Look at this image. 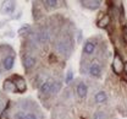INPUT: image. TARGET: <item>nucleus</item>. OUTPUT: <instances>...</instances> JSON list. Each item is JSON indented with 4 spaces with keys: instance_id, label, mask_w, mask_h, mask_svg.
<instances>
[{
    "instance_id": "nucleus-8",
    "label": "nucleus",
    "mask_w": 127,
    "mask_h": 119,
    "mask_svg": "<svg viewBox=\"0 0 127 119\" xmlns=\"http://www.w3.org/2000/svg\"><path fill=\"white\" fill-rule=\"evenodd\" d=\"M88 85L84 81H79L76 85V95L79 100H86L88 96Z\"/></svg>"
},
{
    "instance_id": "nucleus-20",
    "label": "nucleus",
    "mask_w": 127,
    "mask_h": 119,
    "mask_svg": "<svg viewBox=\"0 0 127 119\" xmlns=\"http://www.w3.org/2000/svg\"><path fill=\"white\" fill-rule=\"evenodd\" d=\"M25 119H42V117H40L38 113H34V112H27V113H26V118Z\"/></svg>"
},
{
    "instance_id": "nucleus-18",
    "label": "nucleus",
    "mask_w": 127,
    "mask_h": 119,
    "mask_svg": "<svg viewBox=\"0 0 127 119\" xmlns=\"http://www.w3.org/2000/svg\"><path fill=\"white\" fill-rule=\"evenodd\" d=\"M7 101H9V100H7L6 97L4 98V97H2V96L0 95V116H1V114L4 113V109H5V106H6Z\"/></svg>"
},
{
    "instance_id": "nucleus-1",
    "label": "nucleus",
    "mask_w": 127,
    "mask_h": 119,
    "mask_svg": "<svg viewBox=\"0 0 127 119\" xmlns=\"http://www.w3.org/2000/svg\"><path fill=\"white\" fill-rule=\"evenodd\" d=\"M75 39L70 33L61 34L55 41V52L64 59H68L75 49Z\"/></svg>"
},
{
    "instance_id": "nucleus-13",
    "label": "nucleus",
    "mask_w": 127,
    "mask_h": 119,
    "mask_svg": "<svg viewBox=\"0 0 127 119\" xmlns=\"http://www.w3.org/2000/svg\"><path fill=\"white\" fill-rule=\"evenodd\" d=\"M2 90L5 91V92H11V93H15V92H18L17 91V87L16 85L14 84V81L9 77V79H6L4 82H2Z\"/></svg>"
},
{
    "instance_id": "nucleus-22",
    "label": "nucleus",
    "mask_w": 127,
    "mask_h": 119,
    "mask_svg": "<svg viewBox=\"0 0 127 119\" xmlns=\"http://www.w3.org/2000/svg\"><path fill=\"white\" fill-rule=\"evenodd\" d=\"M30 28H31V26H30V25H25V26H22V27L18 30V34L28 33V32H30Z\"/></svg>"
},
{
    "instance_id": "nucleus-6",
    "label": "nucleus",
    "mask_w": 127,
    "mask_h": 119,
    "mask_svg": "<svg viewBox=\"0 0 127 119\" xmlns=\"http://www.w3.org/2000/svg\"><path fill=\"white\" fill-rule=\"evenodd\" d=\"M14 65H15V54L11 52L1 59V68L5 71H10L14 68Z\"/></svg>"
},
{
    "instance_id": "nucleus-4",
    "label": "nucleus",
    "mask_w": 127,
    "mask_h": 119,
    "mask_svg": "<svg viewBox=\"0 0 127 119\" xmlns=\"http://www.w3.org/2000/svg\"><path fill=\"white\" fill-rule=\"evenodd\" d=\"M98 48V42L95 41V38H89L86 41L84 46H83V49H82V57L84 55L86 58L88 57H93L96 52Z\"/></svg>"
},
{
    "instance_id": "nucleus-24",
    "label": "nucleus",
    "mask_w": 127,
    "mask_h": 119,
    "mask_svg": "<svg viewBox=\"0 0 127 119\" xmlns=\"http://www.w3.org/2000/svg\"><path fill=\"white\" fill-rule=\"evenodd\" d=\"M125 72L127 74V63H125Z\"/></svg>"
},
{
    "instance_id": "nucleus-15",
    "label": "nucleus",
    "mask_w": 127,
    "mask_h": 119,
    "mask_svg": "<svg viewBox=\"0 0 127 119\" xmlns=\"http://www.w3.org/2000/svg\"><path fill=\"white\" fill-rule=\"evenodd\" d=\"M110 22H111L110 15L105 14L104 16L100 18V20H98V21H96V26H98L99 28H106V27L110 25Z\"/></svg>"
},
{
    "instance_id": "nucleus-3",
    "label": "nucleus",
    "mask_w": 127,
    "mask_h": 119,
    "mask_svg": "<svg viewBox=\"0 0 127 119\" xmlns=\"http://www.w3.org/2000/svg\"><path fill=\"white\" fill-rule=\"evenodd\" d=\"M103 71H104L103 65H101V63H100L98 59H94V60H92V61L89 63V66H88V75H89L91 77H94V79L101 77Z\"/></svg>"
},
{
    "instance_id": "nucleus-19",
    "label": "nucleus",
    "mask_w": 127,
    "mask_h": 119,
    "mask_svg": "<svg viewBox=\"0 0 127 119\" xmlns=\"http://www.w3.org/2000/svg\"><path fill=\"white\" fill-rule=\"evenodd\" d=\"M26 111H17L15 114L12 116V119H25L26 118Z\"/></svg>"
},
{
    "instance_id": "nucleus-12",
    "label": "nucleus",
    "mask_w": 127,
    "mask_h": 119,
    "mask_svg": "<svg viewBox=\"0 0 127 119\" xmlns=\"http://www.w3.org/2000/svg\"><path fill=\"white\" fill-rule=\"evenodd\" d=\"M53 81L54 80H47L43 85L39 87V96H49L50 91H51V86H53Z\"/></svg>"
},
{
    "instance_id": "nucleus-7",
    "label": "nucleus",
    "mask_w": 127,
    "mask_h": 119,
    "mask_svg": "<svg viewBox=\"0 0 127 119\" xmlns=\"http://www.w3.org/2000/svg\"><path fill=\"white\" fill-rule=\"evenodd\" d=\"M10 79L14 81V84H15L16 87H17V91H18L20 93H23V92L27 91V84H26L25 77H22V76H20V75H12Z\"/></svg>"
},
{
    "instance_id": "nucleus-14",
    "label": "nucleus",
    "mask_w": 127,
    "mask_h": 119,
    "mask_svg": "<svg viewBox=\"0 0 127 119\" xmlns=\"http://www.w3.org/2000/svg\"><path fill=\"white\" fill-rule=\"evenodd\" d=\"M40 2L47 10H55V9H58L60 6L61 1H58V0H44V1H40Z\"/></svg>"
},
{
    "instance_id": "nucleus-16",
    "label": "nucleus",
    "mask_w": 127,
    "mask_h": 119,
    "mask_svg": "<svg viewBox=\"0 0 127 119\" xmlns=\"http://www.w3.org/2000/svg\"><path fill=\"white\" fill-rule=\"evenodd\" d=\"M61 87H63L61 80H54V81H53V86H51V91H50V95H49V96H56V95L61 91Z\"/></svg>"
},
{
    "instance_id": "nucleus-17",
    "label": "nucleus",
    "mask_w": 127,
    "mask_h": 119,
    "mask_svg": "<svg viewBox=\"0 0 127 119\" xmlns=\"http://www.w3.org/2000/svg\"><path fill=\"white\" fill-rule=\"evenodd\" d=\"M93 119H109V116L105 111H101V109H98L93 113Z\"/></svg>"
},
{
    "instance_id": "nucleus-9",
    "label": "nucleus",
    "mask_w": 127,
    "mask_h": 119,
    "mask_svg": "<svg viewBox=\"0 0 127 119\" xmlns=\"http://www.w3.org/2000/svg\"><path fill=\"white\" fill-rule=\"evenodd\" d=\"M79 2H81L82 7H84L87 10H92V11L93 10H98L101 6V4H103V1H100V0H82Z\"/></svg>"
},
{
    "instance_id": "nucleus-10",
    "label": "nucleus",
    "mask_w": 127,
    "mask_h": 119,
    "mask_svg": "<svg viewBox=\"0 0 127 119\" xmlns=\"http://www.w3.org/2000/svg\"><path fill=\"white\" fill-rule=\"evenodd\" d=\"M109 101V97H108V93L104 91V90H99L94 96V102L99 106H103V104H106Z\"/></svg>"
},
{
    "instance_id": "nucleus-2",
    "label": "nucleus",
    "mask_w": 127,
    "mask_h": 119,
    "mask_svg": "<svg viewBox=\"0 0 127 119\" xmlns=\"http://www.w3.org/2000/svg\"><path fill=\"white\" fill-rule=\"evenodd\" d=\"M111 69L114 71L115 75H122L125 72V61L121 58V55L119 53H115L112 61H111Z\"/></svg>"
},
{
    "instance_id": "nucleus-5",
    "label": "nucleus",
    "mask_w": 127,
    "mask_h": 119,
    "mask_svg": "<svg viewBox=\"0 0 127 119\" xmlns=\"http://www.w3.org/2000/svg\"><path fill=\"white\" fill-rule=\"evenodd\" d=\"M35 64H37V57L35 55H33L28 52L26 54L25 53L22 54V65L27 72H30L32 69L35 66Z\"/></svg>"
},
{
    "instance_id": "nucleus-11",
    "label": "nucleus",
    "mask_w": 127,
    "mask_h": 119,
    "mask_svg": "<svg viewBox=\"0 0 127 119\" xmlns=\"http://www.w3.org/2000/svg\"><path fill=\"white\" fill-rule=\"evenodd\" d=\"M16 9V4L15 1H4L2 5H1V12L2 14H12Z\"/></svg>"
},
{
    "instance_id": "nucleus-21",
    "label": "nucleus",
    "mask_w": 127,
    "mask_h": 119,
    "mask_svg": "<svg viewBox=\"0 0 127 119\" xmlns=\"http://www.w3.org/2000/svg\"><path fill=\"white\" fill-rule=\"evenodd\" d=\"M72 80H73V71L72 70H68L67 74H66V77H65V82L68 85V84H71Z\"/></svg>"
},
{
    "instance_id": "nucleus-23",
    "label": "nucleus",
    "mask_w": 127,
    "mask_h": 119,
    "mask_svg": "<svg viewBox=\"0 0 127 119\" xmlns=\"http://www.w3.org/2000/svg\"><path fill=\"white\" fill-rule=\"evenodd\" d=\"M122 42L127 46V30H126V27L122 28Z\"/></svg>"
}]
</instances>
